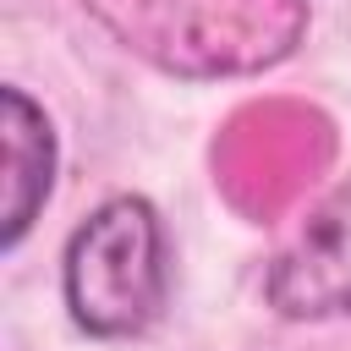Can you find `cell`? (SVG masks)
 I'll use <instances>...</instances> for the list:
<instances>
[{"label": "cell", "mask_w": 351, "mask_h": 351, "mask_svg": "<svg viewBox=\"0 0 351 351\" xmlns=\"http://www.w3.org/2000/svg\"><path fill=\"white\" fill-rule=\"evenodd\" d=\"M126 55L165 77L219 82L291 60L307 38V0H77Z\"/></svg>", "instance_id": "obj_1"}, {"label": "cell", "mask_w": 351, "mask_h": 351, "mask_svg": "<svg viewBox=\"0 0 351 351\" xmlns=\"http://www.w3.org/2000/svg\"><path fill=\"white\" fill-rule=\"evenodd\" d=\"M60 296L77 329L99 340L143 335L165 307V219L148 197H104L66 241Z\"/></svg>", "instance_id": "obj_2"}, {"label": "cell", "mask_w": 351, "mask_h": 351, "mask_svg": "<svg viewBox=\"0 0 351 351\" xmlns=\"http://www.w3.org/2000/svg\"><path fill=\"white\" fill-rule=\"evenodd\" d=\"M263 296L291 324H324L351 313V181L335 186L263 269Z\"/></svg>", "instance_id": "obj_3"}, {"label": "cell", "mask_w": 351, "mask_h": 351, "mask_svg": "<svg viewBox=\"0 0 351 351\" xmlns=\"http://www.w3.org/2000/svg\"><path fill=\"white\" fill-rule=\"evenodd\" d=\"M225 186L236 192L241 181L263 186V208L285 203L302 181H313V170L329 159V126L313 110H291V104H252L230 121L225 132Z\"/></svg>", "instance_id": "obj_4"}, {"label": "cell", "mask_w": 351, "mask_h": 351, "mask_svg": "<svg viewBox=\"0 0 351 351\" xmlns=\"http://www.w3.org/2000/svg\"><path fill=\"white\" fill-rule=\"evenodd\" d=\"M0 148H5V208H0V247L16 252L55 186V126L22 93L0 88Z\"/></svg>", "instance_id": "obj_5"}]
</instances>
